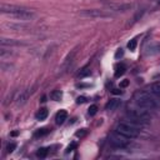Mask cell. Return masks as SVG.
Returning <instances> with one entry per match:
<instances>
[{"label": "cell", "mask_w": 160, "mask_h": 160, "mask_svg": "<svg viewBox=\"0 0 160 160\" xmlns=\"http://www.w3.org/2000/svg\"><path fill=\"white\" fill-rule=\"evenodd\" d=\"M135 104L140 108H144L146 110H156L160 108V99L152 95L150 91H139L134 96Z\"/></svg>", "instance_id": "1"}, {"label": "cell", "mask_w": 160, "mask_h": 160, "mask_svg": "<svg viewBox=\"0 0 160 160\" xmlns=\"http://www.w3.org/2000/svg\"><path fill=\"white\" fill-rule=\"evenodd\" d=\"M142 124L132 120V119H129V120H125V121H120L116 128H115V131H118L119 134L129 138V139H134V138H138L139 134H140V126Z\"/></svg>", "instance_id": "2"}, {"label": "cell", "mask_w": 160, "mask_h": 160, "mask_svg": "<svg viewBox=\"0 0 160 160\" xmlns=\"http://www.w3.org/2000/svg\"><path fill=\"white\" fill-rule=\"evenodd\" d=\"M128 115L130 116V119H132V120H135V121H138L140 124H146L151 119L150 118V114L148 112V110L144 109V108H140V106L129 109Z\"/></svg>", "instance_id": "3"}, {"label": "cell", "mask_w": 160, "mask_h": 160, "mask_svg": "<svg viewBox=\"0 0 160 160\" xmlns=\"http://www.w3.org/2000/svg\"><path fill=\"white\" fill-rule=\"evenodd\" d=\"M106 9L110 11H116V12H125L132 9V4L130 2H118V1H101Z\"/></svg>", "instance_id": "4"}, {"label": "cell", "mask_w": 160, "mask_h": 160, "mask_svg": "<svg viewBox=\"0 0 160 160\" xmlns=\"http://www.w3.org/2000/svg\"><path fill=\"white\" fill-rule=\"evenodd\" d=\"M30 9L25 8V6H20V5H15V4H1L0 5V11L2 14H6V15H10L14 16V15H18V14H22L25 11H29Z\"/></svg>", "instance_id": "5"}, {"label": "cell", "mask_w": 160, "mask_h": 160, "mask_svg": "<svg viewBox=\"0 0 160 160\" xmlns=\"http://www.w3.org/2000/svg\"><path fill=\"white\" fill-rule=\"evenodd\" d=\"M80 16L90 18V19H108L112 18L110 12H106L105 10H99V9H86L80 11Z\"/></svg>", "instance_id": "6"}, {"label": "cell", "mask_w": 160, "mask_h": 160, "mask_svg": "<svg viewBox=\"0 0 160 160\" xmlns=\"http://www.w3.org/2000/svg\"><path fill=\"white\" fill-rule=\"evenodd\" d=\"M109 141L115 148H126L130 144V139L124 136V135H121V134H119L118 131L110 134V140Z\"/></svg>", "instance_id": "7"}, {"label": "cell", "mask_w": 160, "mask_h": 160, "mask_svg": "<svg viewBox=\"0 0 160 160\" xmlns=\"http://www.w3.org/2000/svg\"><path fill=\"white\" fill-rule=\"evenodd\" d=\"M30 90H31V89H25V90H22V91L19 92L18 98L15 99L18 106H21V105H24V104L28 101V99H29V96H30V94H31Z\"/></svg>", "instance_id": "8"}, {"label": "cell", "mask_w": 160, "mask_h": 160, "mask_svg": "<svg viewBox=\"0 0 160 160\" xmlns=\"http://www.w3.org/2000/svg\"><path fill=\"white\" fill-rule=\"evenodd\" d=\"M120 104H121V100H120V99H116V98L110 99V100L108 101V104L105 105V110H108V111H114V110H116V109L120 106Z\"/></svg>", "instance_id": "9"}, {"label": "cell", "mask_w": 160, "mask_h": 160, "mask_svg": "<svg viewBox=\"0 0 160 160\" xmlns=\"http://www.w3.org/2000/svg\"><path fill=\"white\" fill-rule=\"evenodd\" d=\"M1 45L2 46H5V45H9V46H19V45H25V42H22V41H20V40H14V39H5V38H2L1 39Z\"/></svg>", "instance_id": "10"}, {"label": "cell", "mask_w": 160, "mask_h": 160, "mask_svg": "<svg viewBox=\"0 0 160 160\" xmlns=\"http://www.w3.org/2000/svg\"><path fill=\"white\" fill-rule=\"evenodd\" d=\"M66 119H68V112H66V110H60V111H58V114H56V116H55V122H56L58 125H61V124L65 122Z\"/></svg>", "instance_id": "11"}, {"label": "cell", "mask_w": 160, "mask_h": 160, "mask_svg": "<svg viewBox=\"0 0 160 160\" xmlns=\"http://www.w3.org/2000/svg\"><path fill=\"white\" fill-rule=\"evenodd\" d=\"M149 91L160 99V81H155L149 86Z\"/></svg>", "instance_id": "12"}, {"label": "cell", "mask_w": 160, "mask_h": 160, "mask_svg": "<svg viewBox=\"0 0 160 160\" xmlns=\"http://www.w3.org/2000/svg\"><path fill=\"white\" fill-rule=\"evenodd\" d=\"M125 71H126L125 65H124V64H118V65L115 66L114 75H115V78H120V76H122V75L125 74Z\"/></svg>", "instance_id": "13"}, {"label": "cell", "mask_w": 160, "mask_h": 160, "mask_svg": "<svg viewBox=\"0 0 160 160\" xmlns=\"http://www.w3.org/2000/svg\"><path fill=\"white\" fill-rule=\"evenodd\" d=\"M62 98V91L61 90H52L50 92V99L54 101H60Z\"/></svg>", "instance_id": "14"}, {"label": "cell", "mask_w": 160, "mask_h": 160, "mask_svg": "<svg viewBox=\"0 0 160 160\" xmlns=\"http://www.w3.org/2000/svg\"><path fill=\"white\" fill-rule=\"evenodd\" d=\"M48 115H49V111H48V109H45V108H42V109H40L38 112H36V119L38 120H45L46 118H48Z\"/></svg>", "instance_id": "15"}, {"label": "cell", "mask_w": 160, "mask_h": 160, "mask_svg": "<svg viewBox=\"0 0 160 160\" xmlns=\"http://www.w3.org/2000/svg\"><path fill=\"white\" fill-rule=\"evenodd\" d=\"M46 155H48V149H46V148H40V149L36 151V156H38V158L44 159Z\"/></svg>", "instance_id": "16"}, {"label": "cell", "mask_w": 160, "mask_h": 160, "mask_svg": "<svg viewBox=\"0 0 160 160\" xmlns=\"http://www.w3.org/2000/svg\"><path fill=\"white\" fill-rule=\"evenodd\" d=\"M90 74H91L90 69H82V70H80V71H79L78 78H85V76H89Z\"/></svg>", "instance_id": "17"}, {"label": "cell", "mask_w": 160, "mask_h": 160, "mask_svg": "<svg viewBox=\"0 0 160 160\" xmlns=\"http://www.w3.org/2000/svg\"><path fill=\"white\" fill-rule=\"evenodd\" d=\"M136 44H138V40H136V39H131V40L128 42V48H129L131 51H134L135 48H136Z\"/></svg>", "instance_id": "18"}, {"label": "cell", "mask_w": 160, "mask_h": 160, "mask_svg": "<svg viewBox=\"0 0 160 160\" xmlns=\"http://www.w3.org/2000/svg\"><path fill=\"white\" fill-rule=\"evenodd\" d=\"M46 134H49V129L42 128V129H39V130L35 132V136H44V135H46Z\"/></svg>", "instance_id": "19"}, {"label": "cell", "mask_w": 160, "mask_h": 160, "mask_svg": "<svg viewBox=\"0 0 160 160\" xmlns=\"http://www.w3.org/2000/svg\"><path fill=\"white\" fill-rule=\"evenodd\" d=\"M15 148H16V144L15 142H9L8 146H6V151L8 152H12L15 150Z\"/></svg>", "instance_id": "20"}, {"label": "cell", "mask_w": 160, "mask_h": 160, "mask_svg": "<svg viewBox=\"0 0 160 160\" xmlns=\"http://www.w3.org/2000/svg\"><path fill=\"white\" fill-rule=\"evenodd\" d=\"M96 112H98V106H96V105H91V106L89 108V115L92 116V115H95Z\"/></svg>", "instance_id": "21"}, {"label": "cell", "mask_w": 160, "mask_h": 160, "mask_svg": "<svg viewBox=\"0 0 160 160\" xmlns=\"http://www.w3.org/2000/svg\"><path fill=\"white\" fill-rule=\"evenodd\" d=\"M86 132H88V130H86V129H81L80 131H76V132H75V135H76L78 138H82V136H85V135H86Z\"/></svg>", "instance_id": "22"}, {"label": "cell", "mask_w": 160, "mask_h": 160, "mask_svg": "<svg viewBox=\"0 0 160 160\" xmlns=\"http://www.w3.org/2000/svg\"><path fill=\"white\" fill-rule=\"evenodd\" d=\"M75 148H76V142H71V144H70V145L66 148V152H70V151H72Z\"/></svg>", "instance_id": "23"}, {"label": "cell", "mask_w": 160, "mask_h": 160, "mask_svg": "<svg viewBox=\"0 0 160 160\" xmlns=\"http://www.w3.org/2000/svg\"><path fill=\"white\" fill-rule=\"evenodd\" d=\"M124 55V51H122V49H118V51L115 52V58L116 59H119V58H121Z\"/></svg>", "instance_id": "24"}, {"label": "cell", "mask_w": 160, "mask_h": 160, "mask_svg": "<svg viewBox=\"0 0 160 160\" xmlns=\"http://www.w3.org/2000/svg\"><path fill=\"white\" fill-rule=\"evenodd\" d=\"M85 101H86V98H85V96H79V98L76 99V102H78V104H84Z\"/></svg>", "instance_id": "25"}, {"label": "cell", "mask_w": 160, "mask_h": 160, "mask_svg": "<svg viewBox=\"0 0 160 160\" xmlns=\"http://www.w3.org/2000/svg\"><path fill=\"white\" fill-rule=\"evenodd\" d=\"M129 82H130L129 80H122V81L120 82V88H126V86L129 85Z\"/></svg>", "instance_id": "26"}, {"label": "cell", "mask_w": 160, "mask_h": 160, "mask_svg": "<svg viewBox=\"0 0 160 160\" xmlns=\"http://www.w3.org/2000/svg\"><path fill=\"white\" fill-rule=\"evenodd\" d=\"M111 92L115 94V95H120V94H121V90H119V89H112Z\"/></svg>", "instance_id": "27"}, {"label": "cell", "mask_w": 160, "mask_h": 160, "mask_svg": "<svg viewBox=\"0 0 160 160\" xmlns=\"http://www.w3.org/2000/svg\"><path fill=\"white\" fill-rule=\"evenodd\" d=\"M11 135H12V136H16V135H18V131H12Z\"/></svg>", "instance_id": "28"}, {"label": "cell", "mask_w": 160, "mask_h": 160, "mask_svg": "<svg viewBox=\"0 0 160 160\" xmlns=\"http://www.w3.org/2000/svg\"><path fill=\"white\" fill-rule=\"evenodd\" d=\"M155 1H156V4H158V5H160V0H155Z\"/></svg>", "instance_id": "29"}]
</instances>
